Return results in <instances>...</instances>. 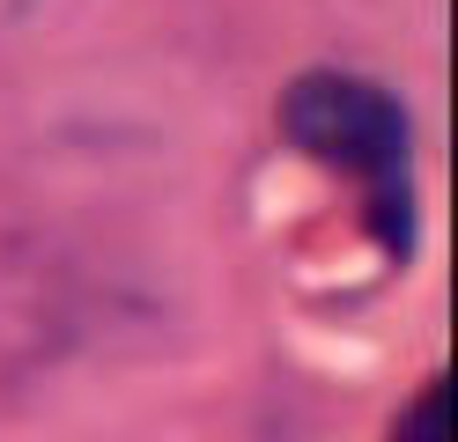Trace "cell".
<instances>
[{"label": "cell", "mask_w": 458, "mask_h": 442, "mask_svg": "<svg viewBox=\"0 0 458 442\" xmlns=\"http://www.w3.org/2000/svg\"><path fill=\"white\" fill-rule=\"evenodd\" d=\"M392 442H451V391L444 383H421V398L399 413Z\"/></svg>", "instance_id": "cell-2"}, {"label": "cell", "mask_w": 458, "mask_h": 442, "mask_svg": "<svg viewBox=\"0 0 458 442\" xmlns=\"http://www.w3.org/2000/svg\"><path fill=\"white\" fill-rule=\"evenodd\" d=\"M281 133L310 163L355 177L369 236L407 258V244H414V177H407L414 133H407V104L392 88L362 81V74H340V67H310L281 88Z\"/></svg>", "instance_id": "cell-1"}]
</instances>
